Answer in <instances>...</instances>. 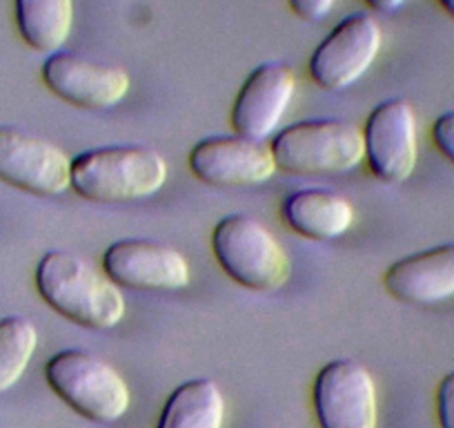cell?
Listing matches in <instances>:
<instances>
[{"mask_svg":"<svg viewBox=\"0 0 454 428\" xmlns=\"http://www.w3.org/2000/svg\"><path fill=\"white\" fill-rule=\"evenodd\" d=\"M41 76L51 94L85 110H112L132 87V78L119 65L100 63L63 50L47 56Z\"/></svg>","mask_w":454,"mask_h":428,"instance_id":"10","label":"cell"},{"mask_svg":"<svg viewBox=\"0 0 454 428\" xmlns=\"http://www.w3.org/2000/svg\"><path fill=\"white\" fill-rule=\"evenodd\" d=\"M212 250L223 273L247 290H278L292 274L287 252L254 217L232 214L218 221Z\"/></svg>","mask_w":454,"mask_h":428,"instance_id":"5","label":"cell"},{"mask_svg":"<svg viewBox=\"0 0 454 428\" xmlns=\"http://www.w3.org/2000/svg\"><path fill=\"white\" fill-rule=\"evenodd\" d=\"M383 286L408 305H434L454 297V243L427 248L395 261L383 274Z\"/></svg>","mask_w":454,"mask_h":428,"instance_id":"14","label":"cell"},{"mask_svg":"<svg viewBox=\"0 0 454 428\" xmlns=\"http://www.w3.org/2000/svg\"><path fill=\"white\" fill-rule=\"evenodd\" d=\"M0 181L34 196H59L72 187V156L36 134L0 125Z\"/></svg>","mask_w":454,"mask_h":428,"instance_id":"8","label":"cell"},{"mask_svg":"<svg viewBox=\"0 0 454 428\" xmlns=\"http://www.w3.org/2000/svg\"><path fill=\"white\" fill-rule=\"evenodd\" d=\"M436 3H439L441 10H443L450 19H454V0H436Z\"/></svg>","mask_w":454,"mask_h":428,"instance_id":"23","label":"cell"},{"mask_svg":"<svg viewBox=\"0 0 454 428\" xmlns=\"http://www.w3.org/2000/svg\"><path fill=\"white\" fill-rule=\"evenodd\" d=\"M103 270L119 288L134 290H183L192 281L185 257L152 239L114 242L103 255Z\"/></svg>","mask_w":454,"mask_h":428,"instance_id":"11","label":"cell"},{"mask_svg":"<svg viewBox=\"0 0 454 428\" xmlns=\"http://www.w3.org/2000/svg\"><path fill=\"white\" fill-rule=\"evenodd\" d=\"M436 419L439 428H454V370L445 375L436 388Z\"/></svg>","mask_w":454,"mask_h":428,"instance_id":"20","label":"cell"},{"mask_svg":"<svg viewBox=\"0 0 454 428\" xmlns=\"http://www.w3.org/2000/svg\"><path fill=\"white\" fill-rule=\"evenodd\" d=\"M225 395L214 379H190L169 392L156 428H223Z\"/></svg>","mask_w":454,"mask_h":428,"instance_id":"16","label":"cell"},{"mask_svg":"<svg viewBox=\"0 0 454 428\" xmlns=\"http://www.w3.org/2000/svg\"><path fill=\"white\" fill-rule=\"evenodd\" d=\"M283 219L296 234L312 242L339 239L355 224V205L339 192L305 187L292 192L283 203Z\"/></svg>","mask_w":454,"mask_h":428,"instance_id":"15","label":"cell"},{"mask_svg":"<svg viewBox=\"0 0 454 428\" xmlns=\"http://www.w3.org/2000/svg\"><path fill=\"white\" fill-rule=\"evenodd\" d=\"M365 159L374 177L399 186L412 177L419 159L417 115L405 99H387L370 112L364 128Z\"/></svg>","mask_w":454,"mask_h":428,"instance_id":"9","label":"cell"},{"mask_svg":"<svg viewBox=\"0 0 454 428\" xmlns=\"http://www.w3.org/2000/svg\"><path fill=\"white\" fill-rule=\"evenodd\" d=\"M287 3H290V10L308 23L327 19L336 5V0H287Z\"/></svg>","mask_w":454,"mask_h":428,"instance_id":"21","label":"cell"},{"mask_svg":"<svg viewBox=\"0 0 454 428\" xmlns=\"http://www.w3.org/2000/svg\"><path fill=\"white\" fill-rule=\"evenodd\" d=\"M318 428H377L379 401L372 373L361 361L334 360L318 370L312 388Z\"/></svg>","mask_w":454,"mask_h":428,"instance_id":"7","label":"cell"},{"mask_svg":"<svg viewBox=\"0 0 454 428\" xmlns=\"http://www.w3.org/2000/svg\"><path fill=\"white\" fill-rule=\"evenodd\" d=\"M20 38L38 54L63 50L74 28V0H14Z\"/></svg>","mask_w":454,"mask_h":428,"instance_id":"17","label":"cell"},{"mask_svg":"<svg viewBox=\"0 0 454 428\" xmlns=\"http://www.w3.org/2000/svg\"><path fill=\"white\" fill-rule=\"evenodd\" d=\"M365 3L370 5V10L379 12V14H392L405 5V0H365Z\"/></svg>","mask_w":454,"mask_h":428,"instance_id":"22","label":"cell"},{"mask_svg":"<svg viewBox=\"0 0 454 428\" xmlns=\"http://www.w3.org/2000/svg\"><path fill=\"white\" fill-rule=\"evenodd\" d=\"M430 134L436 150L454 165V110L443 112V115L432 123Z\"/></svg>","mask_w":454,"mask_h":428,"instance_id":"19","label":"cell"},{"mask_svg":"<svg viewBox=\"0 0 454 428\" xmlns=\"http://www.w3.org/2000/svg\"><path fill=\"white\" fill-rule=\"evenodd\" d=\"M168 181V163L152 147L107 146L72 159V190L96 203H125L156 194Z\"/></svg>","mask_w":454,"mask_h":428,"instance_id":"2","label":"cell"},{"mask_svg":"<svg viewBox=\"0 0 454 428\" xmlns=\"http://www.w3.org/2000/svg\"><path fill=\"white\" fill-rule=\"evenodd\" d=\"M45 379L56 397L90 422H119L129 410L128 382L94 353L81 348L56 353L45 364Z\"/></svg>","mask_w":454,"mask_h":428,"instance_id":"4","label":"cell"},{"mask_svg":"<svg viewBox=\"0 0 454 428\" xmlns=\"http://www.w3.org/2000/svg\"><path fill=\"white\" fill-rule=\"evenodd\" d=\"M190 170L207 186L246 187L270 181L278 168L272 150L261 141L221 134L192 147Z\"/></svg>","mask_w":454,"mask_h":428,"instance_id":"13","label":"cell"},{"mask_svg":"<svg viewBox=\"0 0 454 428\" xmlns=\"http://www.w3.org/2000/svg\"><path fill=\"white\" fill-rule=\"evenodd\" d=\"M36 290L51 310L74 324L109 330L125 317L121 288L91 261L67 250H50L36 266Z\"/></svg>","mask_w":454,"mask_h":428,"instance_id":"1","label":"cell"},{"mask_svg":"<svg viewBox=\"0 0 454 428\" xmlns=\"http://www.w3.org/2000/svg\"><path fill=\"white\" fill-rule=\"evenodd\" d=\"M38 348V330L27 317L0 319V392L10 391L25 375Z\"/></svg>","mask_w":454,"mask_h":428,"instance_id":"18","label":"cell"},{"mask_svg":"<svg viewBox=\"0 0 454 428\" xmlns=\"http://www.w3.org/2000/svg\"><path fill=\"white\" fill-rule=\"evenodd\" d=\"M277 168L296 177L346 174L365 161L364 130L343 119H314L287 125L274 137Z\"/></svg>","mask_w":454,"mask_h":428,"instance_id":"3","label":"cell"},{"mask_svg":"<svg viewBox=\"0 0 454 428\" xmlns=\"http://www.w3.org/2000/svg\"><path fill=\"white\" fill-rule=\"evenodd\" d=\"M296 94V72L292 65L270 60L259 65L239 90L232 107V128L239 137L261 141L281 125Z\"/></svg>","mask_w":454,"mask_h":428,"instance_id":"12","label":"cell"},{"mask_svg":"<svg viewBox=\"0 0 454 428\" xmlns=\"http://www.w3.org/2000/svg\"><path fill=\"white\" fill-rule=\"evenodd\" d=\"M381 45V25L368 12H355L340 20L312 52L308 63L309 78L321 90H348L372 67Z\"/></svg>","mask_w":454,"mask_h":428,"instance_id":"6","label":"cell"}]
</instances>
